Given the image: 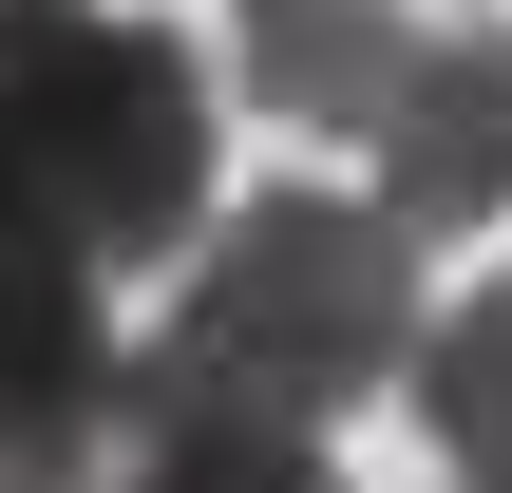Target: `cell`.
I'll list each match as a JSON object with an SVG mask.
<instances>
[{
    "mask_svg": "<svg viewBox=\"0 0 512 493\" xmlns=\"http://www.w3.org/2000/svg\"><path fill=\"white\" fill-rule=\"evenodd\" d=\"M0 228H38L95 285L190 266L228 228L209 209V76H190V38H152L114 0L0 19Z\"/></svg>",
    "mask_w": 512,
    "mask_h": 493,
    "instance_id": "cell-1",
    "label": "cell"
},
{
    "mask_svg": "<svg viewBox=\"0 0 512 493\" xmlns=\"http://www.w3.org/2000/svg\"><path fill=\"white\" fill-rule=\"evenodd\" d=\"M437 304H418V228L380 190H247L190 285H171V361H209L228 399H285V418H361L380 380H418Z\"/></svg>",
    "mask_w": 512,
    "mask_h": 493,
    "instance_id": "cell-2",
    "label": "cell"
},
{
    "mask_svg": "<svg viewBox=\"0 0 512 493\" xmlns=\"http://www.w3.org/2000/svg\"><path fill=\"white\" fill-rule=\"evenodd\" d=\"M114 399H133L114 285L57 266L38 228H0V493H95L114 475Z\"/></svg>",
    "mask_w": 512,
    "mask_h": 493,
    "instance_id": "cell-3",
    "label": "cell"
},
{
    "mask_svg": "<svg viewBox=\"0 0 512 493\" xmlns=\"http://www.w3.org/2000/svg\"><path fill=\"white\" fill-rule=\"evenodd\" d=\"M95 493H342V456H323V418H285V399H228L209 361L133 342L114 475H95Z\"/></svg>",
    "mask_w": 512,
    "mask_h": 493,
    "instance_id": "cell-4",
    "label": "cell"
},
{
    "mask_svg": "<svg viewBox=\"0 0 512 493\" xmlns=\"http://www.w3.org/2000/svg\"><path fill=\"white\" fill-rule=\"evenodd\" d=\"M361 171H380V209L437 247V228H494L512 209V38H437L418 76H399V114L361 133Z\"/></svg>",
    "mask_w": 512,
    "mask_h": 493,
    "instance_id": "cell-5",
    "label": "cell"
},
{
    "mask_svg": "<svg viewBox=\"0 0 512 493\" xmlns=\"http://www.w3.org/2000/svg\"><path fill=\"white\" fill-rule=\"evenodd\" d=\"M418 57H437V38H418L399 0H228V76H247V114H285V133H380Z\"/></svg>",
    "mask_w": 512,
    "mask_h": 493,
    "instance_id": "cell-6",
    "label": "cell"
},
{
    "mask_svg": "<svg viewBox=\"0 0 512 493\" xmlns=\"http://www.w3.org/2000/svg\"><path fill=\"white\" fill-rule=\"evenodd\" d=\"M418 437L456 456V493H512V285H475V304H437V342H418Z\"/></svg>",
    "mask_w": 512,
    "mask_h": 493,
    "instance_id": "cell-7",
    "label": "cell"
},
{
    "mask_svg": "<svg viewBox=\"0 0 512 493\" xmlns=\"http://www.w3.org/2000/svg\"><path fill=\"white\" fill-rule=\"evenodd\" d=\"M0 19H57V0H0Z\"/></svg>",
    "mask_w": 512,
    "mask_h": 493,
    "instance_id": "cell-8",
    "label": "cell"
}]
</instances>
